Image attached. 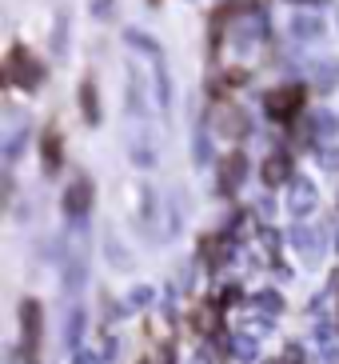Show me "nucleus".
<instances>
[{
	"instance_id": "nucleus-11",
	"label": "nucleus",
	"mask_w": 339,
	"mask_h": 364,
	"mask_svg": "<svg viewBox=\"0 0 339 364\" xmlns=\"http://www.w3.org/2000/svg\"><path fill=\"white\" fill-rule=\"evenodd\" d=\"M80 105H84V120H88V124H96V120H100V100H96V88L92 85L80 88Z\"/></svg>"
},
{
	"instance_id": "nucleus-16",
	"label": "nucleus",
	"mask_w": 339,
	"mask_h": 364,
	"mask_svg": "<svg viewBox=\"0 0 339 364\" xmlns=\"http://www.w3.org/2000/svg\"><path fill=\"white\" fill-rule=\"evenodd\" d=\"M276 364H296V353H291V356H284V360H276Z\"/></svg>"
},
{
	"instance_id": "nucleus-10",
	"label": "nucleus",
	"mask_w": 339,
	"mask_h": 364,
	"mask_svg": "<svg viewBox=\"0 0 339 364\" xmlns=\"http://www.w3.org/2000/svg\"><path fill=\"white\" fill-rule=\"evenodd\" d=\"M244 80H248L244 68H228V73H220V76L212 80V92H232V88H240Z\"/></svg>"
},
{
	"instance_id": "nucleus-6",
	"label": "nucleus",
	"mask_w": 339,
	"mask_h": 364,
	"mask_svg": "<svg viewBox=\"0 0 339 364\" xmlns=\"http://www.w3.org/2000/svg\"><path fill=\"white\" fill-rule=\"evenodd\" d=\"M88 204H92V184H88V181H76L72 188H68V196H64V208H68L72 216H80Z\"/></svg>"
},
{
	"instance_id": "nucleus-8",
	"label": "nucleus",
	"mask_w": 339,
	"mask_h": 364,
	"mask_svg": "<svg viewBox=\"0 0 339 364\" xmlns=\"http://www.w3.org/2000/svg\"><path fill=\"white\" fill-rule=\"evenodd\" d=\"M264 181L272 184V188H276V184H287V181H291V161H287L284 152H276V156L264 164Z\"/></svg>"
},
{
	"instance_id": "nucleus-7",
	"label": "nucleus",
	"mask_w": 339,
	"mask_h": 364,
	"mask_svg": "<svg viewBox=\"0 0 339 364\" xmlns=\"http://www.w3.org/2000/svg\"><path fill=\"white\" fill-rule=\"evenodd\" d=\"M244 168H248V161L235 152V156H228V164H223V176H220V188L223 193H235L240 188V181H244Z\"/></svg>"
},
{
	"instance_id": "nucleus-13",
	"label": "nucleus",
	"mask_w": 339,
	"mask_h": 364,
	"mask_svg": "<svg viewBox=\"0 0 339 364\" xmlns=\"http://www.w3.org/2000/svg\"><path fill=\"white\" fill-rule=\"evenodd\" d=\"M260 309H264L267 316H276V312H279V296H276V292H264V296H260Z\"/></svg>"
},
{
	"instance_id": "nucleus-3",
	"label": "nucleus",
	"mask_w": 339,
	"mask_h": 364,
	"mask_svg": "<svg viewBox=\"0 0 339 364\" xmlns=\"http://www.w3.org/2000/svg\"><path fill=\"white\" fill-rule=\"evenodd\" d=\"M223 324V304L220 300H204V304H196V312H191V328L204 332V336H216Z\"/></svg>"
},
{
	"instance_id": "nucleus-4",
	"label": "nucleus",
	"mask_w": 339,
	"mask_h": 364,
	"mask_svg": "<svg viewBox=\"0 0 339 364\" xmlns=\"http://www.w3.org/2000/svg\"><path fill=\"white\" fill-rule=\"evenodd\" d=\"M21 324H24V353H32L36 341H40V304L36 300H24L21 304Z\"/></svg>"
},
{
	"instance_id": "nucleus-15",
	"label": "nucleus",
	"mask_w": 339,
	"mask_h": 364,
	"mask_svg": "<svg viewBox=\"0 0 339 364\" xmlns=\"http://www.w3.org/2000/svg\"><path fill=\"white\" fill-rule=\"evenodd\" d=\"M255 0H228V12H252Z\"/></svg>"
},
{
	"instance_id": "nucleus-12",
	"label": "nucleus",
	"mask_w": 339,
	"mask_h": 364,
	"mask_svg": "<svg viewBox=\"0 0 339 364\" xmlns=\"http://www.w3.org/2000/svg\"><path fill=\"white\" fill-rule=\"evenodd\" d=\"M311 208V184L296 181V196H291V213H308Z\"/></svg>"
},
{
	"instance_id": "nucleus-2",
	"label": "nucleus",
	"mask_w": 339,
	"mask_h": 364,
	"mask_svg": "<svg viewBox=\"0 0 339 364\" xmlns=\"http://www.w3.org/2000/svg\"><path fill=\"white\" fill-rule=\"evenodd\" d=\"M264 108L272 120H296L299 108H304V85H284L276 92H267Z\"/></svg>"
},
{
	"instance_id": "nucleus-14",
	"label": "nucleus",
	"mask_w": 339,
	"mask_h": 364,
	"mask_svg": "<svg viewBox=\"0 0 339 364\" xmlns=\"http://www.w3.org/2000/svg\"><path fill=\"white\" fill-rule=\"evenodd\" d=\"M235 353H240V356H252L255 353V341H252V336H235Z\"/></svg>"
},
{
	"instance_id": "nucleus-5",
	"label": "nucleus",
	"mask_w": 339,
	"mask_h": 364,
	"mask_svg": "<svg viewBox=\"0 0 339 364\" xmlns=\"http://www.w3.org/2000/svg\"><path fill=\"white\" fill-rule=\"evenodd\" d=\"M212 124L223 132V136H240V132H244V117H240L232 105H220V108H216V112H212Z\"/></svg>"
},
{
	"instance_id": "nucleus-1",
	"label": "nucleus",
	"mask_w": 339,
	"mask_h": 364,
	"mask_svg": "<svg viewBox=\"0 0 339 364\" xmlns=\"http://www.w3.org/2000/svg\"><path fill=\"white\" fill-rule=\"evenodd\" d=\"M4 80H9L12 88H40V80H44V68H40V60L28 53V48H12L9 53V60H4Z\"/></svg>"
},
{
	"instance_id": "nucleus-9",
	"label": "nucleus",
	"mask_w": 339,
	"mask_h": 364,
	"mask_svg": "<svg viewBox=\"0 0 339 364\" xmlns=\"http://www.w3.org/2000/svg\"><path fill=\"white\" fill-rule=\"evenodd\" d=\"M40 152H44V168H48V172L60 168V132H56V129H48L40 136Z\"/></svg>"
}]
</instances>
